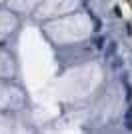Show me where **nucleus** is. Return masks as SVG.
Returning <instances> with one entry per match:
<instances>
[{
  "label": "nucleus",
  "instance_id": "nucleus-1",
  "mask_svg": "<svg viewBox=\"0 0 132 134\" xmlns=\"http://www.w3.org/2000/svg\"><path fill=\"white\" fill-rule=\"evenodd\" d=\"M124 126H126L128 130H132V118H128V120H124Z\"/></svg>",
  "mask_w": 132,
  "mask_h": 134
},
{
  "label": "nucleus",
  "instance_id": "nucleus-2",
  "mask_svg": "<svg viewBox=\"0 0 132 134\" xmlns=\"http://www.w3.org/2000/svg\"><path fill=\"white\" fill-rule=\"evenodd\" d=\"M128 118H132V106L126 110V118H124V120H128Z\"/></svg>",
  "mask_w": 132,
  "mask_h": 134
}]
</instances>
